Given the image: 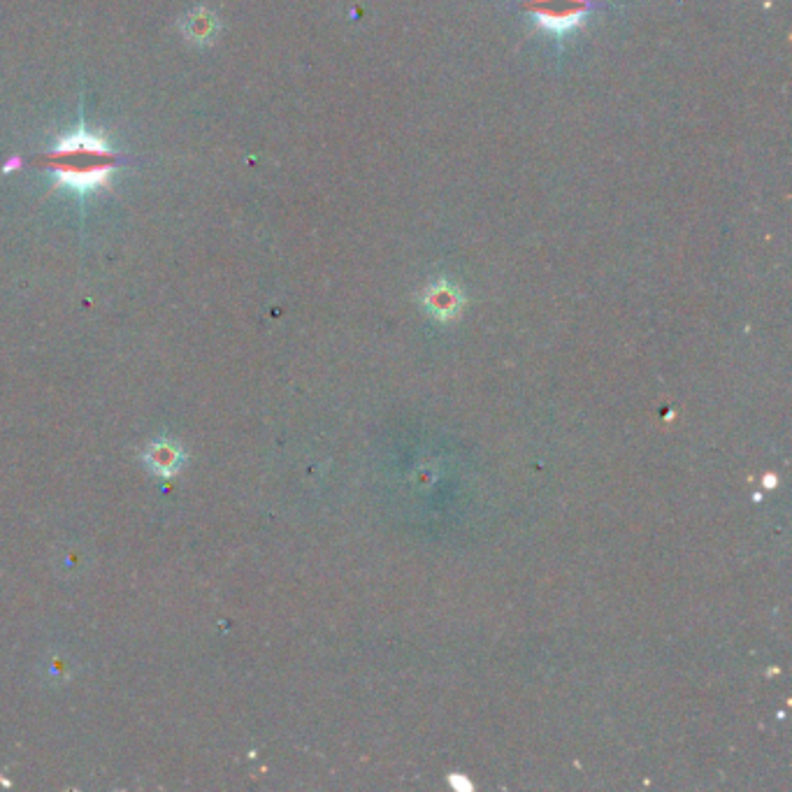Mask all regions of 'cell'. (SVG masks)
Wrapping results in <instances>:
<instances>
[{"mask_svg":"<svg viewBox=\"0 0 792 792\" xmlns=\"http://www.w3.org/2000/svg\"><path fill=\"white\" fill-rule=\"evenodd\" d=\"M47 165L56 182L70 191L86 193L110 184L117 156L98 135L77 128L49 151Z\"/></svg>","mask_w":792,"mask_h":792,"instance_id":"cell-1","label":"cell"},{"mask_svg":"<svg viewBox=\"0 0 792 792\" xmlns=\"http://www.w3.org/2000/svg\"><path fill=\"white\" fill-rule=\"evenodd\" d=\"M523 10L539 31L565 40L586 24L595 10V0H523Z\"/></svg>","mask_w":792,"mask_h":792,"instance_id":"cell-2","label":"cell"},{"mask_svg":"<svg viewBox=\"0 0 792 792\" xmlns=\"http://www.w3.org/2000/svg\"><path fill=\"white\" fill-rule=\"evenodd\" d=\"M460 293L446 282L432 284L426 291V305L437 316H453L460 307Z\"/></svg>","mask_w":792,"mask_h":792,"instance_id":"cell-3","label":"cell"},{"mask_svg":"<svg viewBox=\"0 0 792 792\" xmlns=\"http://www.w3.org/2000/svg\"><path fill=\"white\" fill-rule=\"evenodd\" d=\"M214 28H216V21H214L212 14L207 12V10H196L189 17V24H186V33H189L193 40L203 42L207 38H212Z\"/></svg>","mask_w":792,"mask_h":792,"instance_id":"cell-4","label":"cell"},{"mask_svg":"<svg viewBox=\"0 0 792 792\" xmlns=\"http://www.w3.org/2000/svg\"><path fill=\"white\" fill-rule=\"evenodd\" d=\"M177 463H179L177 451L170 449V446H158V449H154V453H151V465L161 472H172Z\"/></svg>","mask_w":792,"mask_h":792,"instance_id":"cell-5","label":"cell"}]
</instances>
